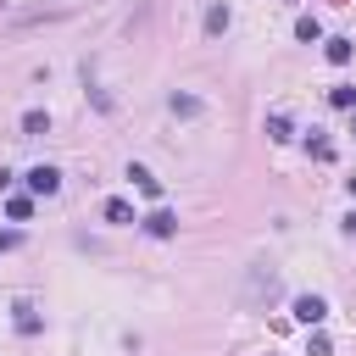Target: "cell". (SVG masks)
<instances>
[{"label": "cell", "mask_w": 356, "mask_h": 356, "mask_svg": "<svg viewBox=\"0 0 356 356\" xmlns=\"http://www.w3.org/2000/svg\"><path fill=\"white\" fill-rule=\"evenodd\" d=\"M289 312H295V323L317 328V323L328 317V300H323V295H295V306H289Z\"/></svg>", "instance_id": "cell-1"}, {"label": "cell", "mask_w": 356, "mask_h": 356, "mask_svg": "<svg viewBox=\"0 0 356 356\" xmlns=\"http://www.w3.org/2000/svg\"><path fill=\"white\" fill-rule=\"evenodd\" d=\"M22 178H28V195H56L61 189V172L56 167H28Z\"/></svg>", "instance_id": "cell-2"}, {"label": "cell", "mask_w": 356, "mask_h": 356, "mask_svg": "<svg viewBox=\"0 0 356 356\" xmlns=\"http://www.w3.org/2000/svg\"><path fill=\"white\" fill-rule=\"evenodd\" d=\"M145 234H150V239H172V234H178V217H172L167 206H156V211L145 217Z\"/></svg>", "instance_id": "cell-3"}, {"label": "cell", "mask_w": 356, "mask_h": 356, "mask_svg": "<svg viewBox=\"0 0 356 356\" xmlns=\"http://www.w3.org/2000/svg\"><path fill=\"white\" fill-rule=\"evenodd\" d=\"M100 217H106V222H111V228H128V222H139V217H134V206H128V200H122V195H111V200H106V206H100Z\"/></svg>", "instance_id": "cell-4"}, {"label": "cell", "mask_w": 356, "mask_h": 356, "mask_svg": "<svg viewBox=\"0 0 356 356\" xmlns=\"http://www.w3.org/2000/svg\"><path fill=\"white\" fill-rule=\"evenodd\" d=\"M128 178H134V184H139L150 200H161V178H150V167H139V161H134V167H128Z\"/></svg>", "instance_id": "cell-5"}, {"label": "cell", "mask_w": 356, "mask_h": 356, "mask_svg": "<svg viewBox=\"0 0 356 356\" xmlns=\"http://www.w3.org/2000/svg\"><path fill=\"white\" fill-rule=\"evenodd\" d=\"M267 139H273V145L295 139V128H289V117H284V111H273V117H267Z\"/></svg>", "instance_id": "cell-6"}, {"label": "cell", "mask_w": 356, "mask_h": 356, "mask_svg": "<svg viewBox=\"0 0 356 356\" xmlns=\"http://www.w3.org/2000/svg\"><path fill=\"white\" fill-rule=\"evenodd\" d=\"M306 156H312V161H334V139H323V134L312 128V139H306Z\"/></svg>", "instance_id": "cell-7"}, {"label": "cell", "mask_w": 356, "mask_h": 356, "mask_svg": "<svg viewBox=\"0 0 356 356\" xmlns=\"http://www.w3.org/2000/svg\"><path fill=\"white\" fill-rule=\"evenodd\" d=\"M22 134H28V139L50 134V117H44V111H22Z\"/></svg>", "instance_id": "cell-8"}, {"label": "cell", "mask_w": 356, "mask_h": 356, "mask_svg": "<svg viewBox=\"0 0 356 356\" xmlns=\"http://www.w3.org/2000/svg\"><path fill=\"white\" fill-rule=\"evenodd\" d=\"M17 334H39V312L28 300H17Z\"/></svg>", "instance_id": "cell-9"}, {"label": "cell", "mask_w": 356, "mask_h": 356, "mask_svg": "<svg viewBox=\"0 0 356 356\" xmlns=\"http://www.w3.org/2000/svg\"><path fill=\"white\" fill-rule=\"evenodd\" d=\"M295 39H306V44L323 39V22H317V17H295Z\"/></svg>", "instance_id": "cell-10"}, {"label": "cell", "mask_w": 356, "mask_h": 356, "mask_svg": "<svg viewBox=\"0 0 356 356\" xmlns=\"http://www.w3.org/2000/svg\"><path fill=\"white\" fill-rule=\"evenodd\" d=\"M350 56H356V44H350V39H328V61H334V67H345Z\"/></svg>", "instance_id": "cell-11"}, {"label": "cell", "mask_w": 356, "mask_h": 356, "mask_svg": "<svg viewBox=\"0 0 356 356\" xmlns=\"http://www.w3.org/2000/svg\"><path fill=\"white\" fill-rule=\"evenodd\" d=\"M328 100H334L339 111H356V89H350V83H334V89H328Z\"/></svg>", "instance_id": "cell-12"}, {"label": "cell", "mask_w": 356, "mask_h": 356, "mask_svg": "<svg viewBox=\"0 0 356 356\" xmlns=\"http://www.w3.org/2000/svg\"><path fill=\"white\" fill-rule=\"evenodd\" d=\"M167 106H172V111H178V117H200V100H195V95H172V100H167Z\"/></svg>", "instance_id": "cell-13"}, {"label": "cell", "mask_w": 356, "mask_h": 356, "mask_svg": "<svg viewBox=\"0 0 356 356\" xmlns=\"http://www.w3.org/2000/svg\"><path fill=\"white\" fill-rule=\"evenodd\" d=\"M222 28H228V6H211L206 11V33H222Z\"/></svg>", "instance_id": "cell-14"}, {"label": "cell", "mask_w": 356, "mask_h": 356, "mask_svg": "<svg viewBox=\"0 0 356 356\" xmlns=\"http://www.w3.org/2000/svg\"><path fill=\"white\" fill-rule=\"evenodd\" d=\"M6 211H11V217H17V222H22V217H28V211H33V195H11V200H6Z\"/></svg>", "instance_id": "cell-15"}, {"label": "cell", "mask_w": 356, "mask_h": 356, "mask_svg": "<svg viewBox=\"0 0 356 356\" xmlns=\"http://www.w3.org/2000/svg\"><path fill=\"white\" fill-rule=\"evenodd\" d=\"M306 356H334V345H328V334H312V339H306Z\"/></svg>", "instance_id": "cell-16"}, {"label": "cell", "mask_w": 356, "mask_h": 356, "mask_svg": "<svg viewBox=\"0 0 356 356\" xmlns=\"http://www.w3.org/2000/svg\"><path fill=\"white\" fill-rule=\"evenodd\" d=\"M345 234H350V239H356V211H350V217H345Z\"/></svg>", "instance_id": "cell-17"}, {"label": "cell", "mask_w": 356, "mask_h": 356, "mask_svg": "<svg viewBox=\"0 0 356 356\" xmlns=\"http://www.w3.org/2000/svg\"><path fill=\"white\" fill-rule=\"evenodd\" d=\"M11 245H17V234H0V250H11Z\"/></svg>", "instance_id": "cell-18"}, {"label": "cell", "mask_w": 356, "mask_h": 356, "mask_svg": "<svg viewBox=\"0 0 356 356\" xmlns=\"http://www.w3.org/2000/svg\"><path fill=\"white\" fill-rule=\"evenodd\" d=\"M0 189H11V172H6V167H0Z\"/></svg>", "instance_id": "cell-19"}]
</instances>
